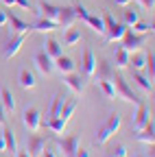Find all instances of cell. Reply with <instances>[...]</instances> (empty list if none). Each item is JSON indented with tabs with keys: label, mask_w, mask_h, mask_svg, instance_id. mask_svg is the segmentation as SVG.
I'll return each instance as SVG.
<instances>
[{
	"label": "cell",
	"mask_w": 155,
	"mask_h": 157,
	"mask_svg": "<svg viewBox=\"0 0 155 157\" xmlns=\"http://www.w3.org/2000/svg\"><path fill=\"white\" fill-rule=\"evenodd\" d=\"M103 20H105V39L107 42H120V39L125 37V33H127V24H122V22H116V17L111 15V13H105L103 15Z\"/></svg>",
	"instance_id": "1"
},
{
	"label": "cell",
	"mask_w": 155,
	"mask_h": 157,
	"mask_svg": "<svg viewBox=\"0 0 155 157\" xmlns=\"http://www.w3.org/2000/svg\"><path fill=\"white\" fill-rule=\"evenodd\" d=\"M111 83H114V90H116V98H122V101H127V103H135L138 105L140 103V98L133 94V90L127 85V81H125V76L122 74H111Z\"/></svg>",
	"instance_id": "2"
},
{
	"label": "cell",
	"mask_w": 155,
	"mask_h": 157,
	"mask_svg": "<svg viewBox=\"0 0 155 157\" xmlns=\"http://www.w3.org/2000/svg\"><path fill=\"white\" fill-rule=\"evenodd\" d=\"M57 144L64 157H76L79 151V135H68V137H57Z\"/></svg>",
	"instance_id": "3"
},
{
	"label": "cell",
	"mask_w": 155,
	"mask_h": 157,
	"mask_svg": "<svg viewBox=\"0 0 155 157\" xmlns=\"http://www.w3.org/2000/svg\"><path fill=\"white\" fill-rule=\"evenodd\" d=\"M120 42H122L120 46L127 52H135V50H140L144 46V35H138V33H133V31L127 29V33H125V37L120 39Z\"/></svg>",
	"instance_id": "4"
},
{
	"label": "cell",
	"mask_w": 155,
	"mask_h": 157,
	"mask_svg": "<svg viewBox=\"0 0 155 157\" xmlns=\"http://www.w3.org/2000/svg\"><path fill=\"white\" fill-rule=\"evenodd\" d=\"M24 127L29 129V131H40V127H42V116H40V111H37L35 107H29L26 111H24Z\"/></svg>",
	"instance_id": "5"
},
{
	"label": "cell",
	"mask_w": 155,
	"mask_h": 157,
	"mask_svg": "<svg viewBox=\"0 0 155 157\" xmlns=\"http://www.w3.org/2000/svg\"><path fill=\"white\" fill-rule=\"evenodd\" d=\"M149 120H151V116H149L146 105L138 103V111H135V113H133V118H131V127H133L135 131H140V129H144V127L149 124Z\"/></svg>",
	"instance_id": "6"
},
{
	"label": "cell",
	"mask_w": 155,
	"mask_h": 157,
	"mask_svg": "<svg viewBox=\"0 0 155 157\" xmlns=\"http://www.w3.org/2000/svg\"><path fill=\"white\" fill-rule=\"evenodd\" d=\"M35 66H37V70H40L42 74H52L55 72V59L42 50V52L35 55Z\"/></svg>",
	"instance_id": "7"
},
{
	"label": "cell",
	"mask_w": 155,
	"mask_h": 157,
	"mask_svg": "<svg viewBox=\"0 0 155 157\" xmlns=\"http://www.w3.org/2000/svg\"><path fill=\"white\" fill-rule=\"evenodd\" d=\"M7 24L11 26V31H13L15 35H29V33L33 31V26H31L29 22H22L17 15H7Z\"/></svg>",
	"instance_id": "8"
},
{
	"label": "cell",
	"mask_w": 155,
	"mask_h": 157,
	"mask_svg": "<svg viewBox=\"0 0 155 157\" xmlns=\"http://www.w3.org/2000/svg\"><path fill=\"white\" fill-rule=\"evenodd\" d=\"M44 148H46V142L42 140L40 135H33L31 140H29V144H26V153H29V157H42Z\"/></svg>",
	"instance_id": "9"
},
{
	"label": "cell",
	"mask_w": 155,
	"mask_h": 157,
	"mask_svg": "<svg viewBox=\"0 0 155 157\" xmlns=\"http://www.w3.org/2000/svg\"><path fill=\"white\" fill-rule=\"evenodd\" d=\"M64 83H66L76 96L83 92V78H81V74H76V72H68V74H64Z\"/></svg>",
	"instance_id": "10"
},
{
	"label": "cell",
	"mask_w": 155,
	"mask_h": 157,
	"mask_svg": "<svg viewBox=\"0 0 155 157\" xmlns=\"http://www.w3.org/2000/svg\"><path fill=\"white\" fill-rule=\"evenodd\" d=\"M40 13H42V17H46V20H52V22H57L59 20V13H61V7H57V5H50V2H40Z\"/></svg>",
	"instance_id": "11"
},
{
	"label": "cell",
	"mask_w": 155,
	"mask_h": 157,
	"mask_svg": "<svg viewBox=\"0 0 155 157\" xmlns=\"http://www.w3.org/2000/svg\"><path fill=\"white\" fill-rule=\"evenodd\" d=\"M24 39H26V35H15L11 42L5 46V50H2V55H5V59H11V57H15L17 55V50L22 48V44H24Z\"/></svg>",
	"instance_id": "12"
},
{
	"label": "cell",
	"mask_w": 155,
	"mask_h": 157,
	"mask_svg": "<svg viewBox=\"0 0 155 157\" xmlns=\"http://www.w3.org/2000/svg\"><path fill=\"white\" fill-rule=\"evenodd\" d=\"M17 83H20V87H22V90H33V87L37 85L35 74H33L29 68H22L20 72H17Z\"/></svg>",
	"instance_id": "13"
},
{
	"label": "cell",
	"mask_w": 155,
	"mask_h": 157,
	"mask_svg": "<svg viewBox=\"0 0 155 157\" xmlns=\"http://www.w3.org/2000/svg\"><path fill=\"white\" fill-rule=\"evenodd\" d=\"M2 135H5V153H11V157H15V153H17V142H15L13 131H11L7 124L2 127Z\"/></svg>",
	"instance_id": "14"
},
{
	"label": "cell",
	"mask_w": 155,
	"mask_h": 157,
	"mask_svg": "<svg viewBox=\"0 0 155 157\" xmlns=\"http://www.w3.org/2000/svg\"><path fill=\"white\" fill-rule=\"evenodd\" d=\"M74 20H76L74 9H72V7H61V13H59V20H57V24H59L61 29H70V26L74 24Z\"/></svg>",
	"instance_id": "15"
},
{
	"label": "cell",
	"mask_w": 155,
	"mask_h": 157,
	"mask_svg": "<svg viewBox=\"0 0 155 157\" xmlns=\"http://www.w3.org/2000/svg\"><path fill=\"white\" fill-rule=\"evenodd\" d=\"M81 70H83V74L85 76H94L96 72V57H94V52L92 50H85L83 52V66H81Z\"/></svg>",
	"instance_id": "16"
},
{
	"label": "cell",
	"mask_w": 155,
	"mask_h": 157,
	"mask_svg": "<svg viewBox=\"0 0 155 157\" xmlns=\"http://www.w3.org/2000/svg\"><path fill=\"white\" fill-rule=\"evenodd\" d=\"M74 68H76V63L72 61L70 57H64V55H59L55 59V70H59L61 74H68V72H74Z\"/></svg>",
	"instance_id": "17"
},
{
	"label": "cell",
	"mask_w": 155,
	"mask_h": 157,
	"mask_svg": "<svg viewBox=\"0 0 155 157\" xmlns=\"http://www.w3.org/2000/svg\"><path fill=\"white\" fill-rule=\"evenodd\" d=\"M64 103H66V96H61V94H55V96H52V101H50V109H48V113H46V122L59 116V109H61V105H64Z\"/></svg>",
	"instance_id": "18"
},
{
	"label": "cell",
	"mask_w": 155,
	"mask_h": 157,
	"mask_svg": "<svg viewBox=\"0 0 155 157\" xmlns=\"http://www.w3.org/2000/svg\"><path fill=\"white\" fill-rule=\"evenodd\" d=\"M155 127H153V122L149 120V124L144 127V129H140L138 131V135H135V137H138V142H144V144H149V146H153V142H155Z\"/></svg>",
	"instance_id": "19"
},
{
	"label": "cell",
	"mask_w": 155,
	"mask_h": 157,
	"mask_svg": "<svg viewBox=\"0 0 155 157\" xmlns=\"http://www.w3.org/2000/svg\"><path fill=\"white\" fill-rule=\"evenodd\" d=\"M0 105H2V109H5L7 113H13V111H15V101H13V94H11L7 87L0 90Z\"/></svg>",
	"instance_id": "20"
},
{
	"label": "cell",
	"mask_w": 155,
	"mask_h": 157,
	"mask_svg": "<svg viewBox=\"0 0 155 157\" xmlns=\"http://www.w3.org/2000/svg\"><path fill=\"white\" fill-rule=\"evenodd\" d=\"M33 26V31L35 33H50V31H55V29H59V24L57 22H52V20H46V17H40L35 24H31Z\"/></svg>",
	"instance_id": "21"
},
{
	"label": "cell",
	"mask_w": 155,
	"mask_h": 157,
	"mask_svg": "<svg viewBox=\"0 0 155 157\" xmlns=\"http://www.w3.org/2000/svg\"><path fill=\"white\" fill-rule=\"evenodd\" d=\"M129 66H131V70H144L146 68V55L140 52V50L131 52L129 55Z\"/></svg>",
	"instance_id": "22"
},
{
	"label": "cell",
	"mask_w": 155,
	"mask_h": 157,
	"mask_svg": "<svg viewBox=\"0 0 155 157\" xmlns=\"http://www.w3.org/2000/svg\"><path fill=\"white\" fill-rule=\"evenodd\" d=\"M74 109H76V101H74V98H70V101H66V103L61 105V109H59V118H61L66 124H68V120L72 118Z\"/></svg>",
	"instance_id": "23"
},
{
	"label": "cell",
	"mask_w": 155,
	"mask_h": 157,
	"mask_svg": "<svg viewBox=\"0 0 155 157\" xmlns=\"http://www.w3.org/2000/svg\"><path fill=\"white\" fill-rule=\"evenodd\" d=\"M129 55H131V52H127L122 46H116V50H114L116 68H127V66H129Z\"/></svg>",
	"instance_id": "24"
},
{
	"label": "cell",
	"mask_w": 155,
	"mask_h": 157,
	"mask_svg": "<svg viewBox=\"0 0 155 157\" xmlns=\"http://www.w3.org/2000/svg\"><path fill=\"white\" fill-rule=\"evenodd\" d=\"M44 52H46V55H50L52 59H57L59 55H64L61 44L57 42V39H46V44H44Z\"/></svg>",
	"instance_id": "25"
},
{
	"label": "cell",
	"mask_w": 155,
	"mask_h": 157,
	"mask_svg": "<svg viewBox=\"0 0 155 157\" xmlns=\"http://www.w3.org/2000/svg\"><path fill=\"white\" fill-rule=\"evenodd\" d=\"M99 87L103 90V94L109 98V101H116V90H114L111 78H99Z\"/></svg>",
	"instance_id": "26"
},
{
	"label": "cell",
	"mask_w": 155,
	"mask_h": 157,
	"mask_svg": "<svg viewBox=\"0 0 155 157\" xmlns=\"http://www.w3.org/2000/svg\"><path fill=\"white\" fill-rule=\"evenodd\" d=\"M133 81H138V85H140V87H142V90H144L146 94H151V92H153V81H151V78H149V76H144V74H140L138 70H135V72H133Z\"/></svg>",
	"instance_id": "27"
},
{
	"label": "cell",
	"mask_w": 155,
	"mask_h": 157,
	"mask_svg": "<svg viewBox=\"0 0 155 157\" xmlns=\"http://www.w3.org/2000/svg\"><path fill=\"white\" fill-rule=\"evenodd\" d=\"M79 42H81V33L70 26V29L66 31V35H64V44H66V46H76Z\"/></svg>",
	"instance_id": "28"
},
{
	"label": "cell",
	"mask_w": 155,
	"mask_h": 157,
	"mask_svg": "<svg viewBox=\"0 0 155 157\" xmlns=\"http://www.w3.org/2000/svg\"><path fill=\"white\" fill-rule=\"evenodd\" d=\"M94 72H99V78H111V74H114L111 63H107V61H96V70Z\"/></svg>",
	"instance_id": "29"
},
{
	"label": "cell",
	"mask_w": 155,
	"mask_h": 157,
	"mask_svg": "<svg viewBox=\"0 0 155 157\" xmlns=\"http://www.w3.org/2000/svg\"><path fill=\"white\" fill-rule=\"evenodd\" d=\"M44 124H46V129H50L52 133H61V131L66 129V122L61 120L59 116H57V118H52V120H48V122H44Z\"/></svg>",
	"instance_id": "30"
},
{
	"label": "cell",
	"mask_w": 155,
	"mask_h": 157,
	"mask_svg": "<svg viewBox=\"0 0 155 157\" xmlns=\"http://www.w3.org/2000/svg\"><path fill=\"white\" fill-rule=\"evenodd\" d=\"M135 22H140V13L135 11V9H127V11H125V22H122V24L133 26Z\"/></svg>",
	"instance_id": "31"
},
{
	"label": "cell",
	"mask_w": 155,
	"mask_h": 157,
	"mask_svg": "<svg viewBox=\"0 0 155 157\" xmlns=\"http://www.w3.org/2000/svg\"><path fill=\"white\" fill-rule=\"evenodd\" d=\"M111 135H114V133H111V131L107 129V124H105V127H101V129H99V133H96V137H94V142H96V144H105Z\"/></svg>",
	"instance_id": "32"
},
{
	"label": "cell",
	"mask_w": 155,
	"mask_h": 157,
	"mask_svg": "<svg viewBox=\"0 0 155 157\" xmlns=\"http://www.w3.org/2000/svg\"><path fill=\"white\" fill-rule=\"evenodd\" d=\"M120 124H122V120H120V116H116V113H111L109 116V120H107V129L111 131V133H116L120 129Z\"/></svg>",
	"instance_id": "33"
},
{
	"label": "cell",
	"mask_w": 155,
	"mask_h": 157,
	"mask_svg": "<svg viewBox=\"0 0 155 157\" xmlns=\"http://www.w3.org/2000/svg\"><path fill=\"white\" fill-rule=\"evenodd\" d=\"M129 31L138 33V35H146V33L151 31V24H149V22H135L133 26H129Z\"/></svg>",
	"instance_id": "34"
},
{
	"label": "cell",
	"mask_w": 155,
	"mask_h": 157,
	"mask_svg": "<svg viewBox=\"0 0 155 157\" xmlns=\"http://www.w3.org/2000/svg\"><path fill=\"white\" fill-rule=\"evenodd\" d=\"M155 55L151 52V55H146V72H149V78L153 81V76H155Z\"/></svg>",
	"instance_id": "35"
},
{
	"label": "cell",
	"mask_w": 155,
	"mask_h": 157,
	"mask_svg": "<svg viewBox=\"0 0 155 157\" xmlns=\"http://www.w3.org/2000/svg\"><path fill=\"white\" fill-rule=\"evenodd\" d=\"M109 157H129V148H127L125 144H120V146H116V148L111 151Z\"/></svg>",
	"instance_id": "36"
},
{
	"label": "cell",
	"mask_w": 155,
	"mask_h": 157,
	"mask_svg": "<svg viewBox=\"0 0 155 157\" xmlns=\"http://www.w3.org/2000/svg\"><path fill=\"white\" fill-rule=\"evenodd\" d=\"M138 2H140L144 9H149V11H153V7H155V0H138Z\"/></svg>",
	"instance_id": "37"
},
{
	"label": "cell",
	"mask_w": 155,
	"mask_h": 157,
	"mask_svg": "<svg viewBox=\"0 0 155 157\" xmlns=\"http://www.w3.org/2000/svg\"><path fill=\"white\" fill-rule=\"evenodd\" d=\"M0 124H2V127L7 124V111L2 109V105H0Z\"/></svg>",
	"instance_id": "38"
},
{
	"label": "cell",
	"mask_w": 155,
	"mask_h": 157,
	"mask_svg": "<svg viewBox=\"0 0 155 157\" xmlns=\"http://www.w3.org/2000/svg\"><path fill=\"white\" fill-rule=\"evenodd\" d=\"M0 26H7V13L0 9Z\"/></svg>",
	"instance_id": "39"
},
{
	"label": "cell",
	"mask_w": 155,
	"mask_h": 157,
	"mask_svg": "<svg viewBox=\"0 0 155 157\" xmlns=\"http://www.w3.org/2000/svg\"><path fill=\"white\" fill-rule=\"evenodd\" d=\"M17 7H22V9H31V2H29V0H17Z\"/></svg>",
	"instance_id": "40"
},
{
	"label": "cell",
	"mask_w": 155,
	"mask_h": 157,
	"mask_svg": "<svg viewBox=\"0 0 155 157\" xmlns=\"http://www.w3.org/2000/svg\"><path fill=\"white\" fill-rule=\"evenodd\" d=\"M76 157H90V153L85 148H79V151H76Z\"/></svg>",
	"instance_id": "41"
},
{
	"label": "cell",
	"mask_w": 155,
	"mask_h": 157,
	"mask_svg": "<svg viewBox=\"0 0 155 157\" xmlns=\"http://www.w3.org/2000/svg\"><path fill=\"white\" fill-rule=\"evenodd\" d=\"M0 153H5V135L0 131Z\"/></svg>",
	"instance_id": "42"
},
{
	"label": "cell",
	"mask_w": 155,
	"mask_h": 157,
	"mask_svg": "<svg viewBox=\"0 0 155 157\" xmlns=\"http://www.w3.org/2000/svg\"><path fill=\"white\" fill-rule=\"evenodd\" d=\"M131 2V0H116V5H118V7H127Z\"/></svg>",
	"instance_id": "43"
},
{
	"label": "cell",
	"mask_w": 155,
	"mask_h": 157,
	"mask_svg": "<svg viewBox=\"0 0 155 157\" xmlns=\"http://www.w3.org/2000/svg\"><path fill=\"white\" fill-rule=\"evenodd\" d=\"M2 2H5L7 7H15V5H17V0H2Z\"/></svg>",
	"instance_id": "44"
},
{
	"label": "cell",
	"mask_w": 155,
	"mask_h": 157,
	"mask_svg": "<svg viewBox=\"0 0 155 157\" xmlns=\"http://www.w3.org/2000/svg\"><path fill=\"white\" fill-rule=\"evenodd\" d=\"M42 155H44V157H57L52 151H46V148H44V153H42Z\"/></svg>",
	"instance_id": "45"
},
{
	"label": "cell",
	"mask_w": 155,
	"mask_h": 157,
	"mask_svg": "<svg viewBox=\"0 0 155 157\" xmlns=\"http://www.w3.org/2000/svg\"><path fill=\"white\" fill-rule=\"evenodd\" d=\"M15 157H29V153H26V151H17Z\"/></svg>",
	"instance_id": "46"
},
{
	"label": "cell",
	"mask_w": 155,
	"mask_h": 157,
	"mask_svg": "<svg viewBox=\"0 0 155 157\" xmlns=\"http://www.w3.org/2000/svg\"><path fill=\"white\" fill-rule=\"evenodd\" d=\"M107 157H109V155H107Z\"/></svg>",
	"instance_id": "47"
}]
</instances>
